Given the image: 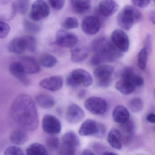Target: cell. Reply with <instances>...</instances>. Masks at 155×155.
Masks as SVG:
<instances>
[{"mask_svg": "<svg viewBox=\"0 0 155 155\" xmlns=\"http://www.w3.org/2000/svg\"><path fill=\"white\" fill-rule=\"evenodd\" d=\"M49 3L53 9L60 10L63 8L65 4L64 0H51L49 1Z\"/></svg>", "mask_w": 155, "mask_h": 155, "instance_id": "42", "label": "cell"}, {"mask_svg": "<svg viewBox=\"0 0 155 155\" xmlns=\"http://www.w3.org/2000/svg\"><path fill=\"white\" fill-rule=\"evenodd\" d=\"M107 141L110 145L116 150H120L123 147V135L121 131L113 129L108 133Z\"/></svg>", "mask_w": 155, "mask_h": 155, "instance_id": "20", "label": "cell"}, {"mask_svg": "<svg viewBox=\"0 0 155 155\" xmlns=\"http://www.w3.org/2000/svg\"><path fill=\"white\" fill-rule=\"evenodd\" d=\"M11 27L7 23L0 21V39L5 38L9 34Z\"/></svg>", "mask_w": 155, "mask_h": 155, "instance_id": "39", "label": "cell"}, {"mask_svg": "<svg viewBox=\"0 0 155 155\" xmlns=\"http://www.w3.org/2000/svg\"></svg>", "mask_w": 155, "mask_h": 155, "instance_id": "52", "label": "cell"}, {"mask_svg": "<svg viewBox=\"0 0 155 155\" xmlns=\"http://www.w3.org/2000/svg\"><path fill=\"white\" fill-rule=\"evenodd\" d=\"M107 132V127L106 126L102 123H98V128L97 133L95 136L97 138H103Z\"/></svg>", "mask_w": 155, "mask_h": 155, "instance_id": "43", "label": "cell"}, {"mask_svg": "<svg viewBox=\"0 0 155 155\" xmlns=\"http://www.w3.org/2000/svg\"><path fill=\"white\" fill-rule=\"evenodd\" d=\"M82 155H96L93 152L88 149H85L83 151Z\"/></svg>", "mask_w": 155, "mask_h": 155, "instance_id": "47", "label": "cell"}, {"mask_svg": "<svg viewBox=\"0 0 155 155\" xmlns=\"http://www.w3.org/2000/svg\"><path fill=\"white\" fill-rule=\"evenodd\" d=\"M154 2L155 3V1H154Z\"/></svg>", "mask_w": 155, "mask_h": 155, "instance_id": "51", "label": "cell"}, {"mask_svg": "<svg viewBox=\"0 0 155 155\" xmlns=\"http://www.w3.org/2000/svg\"><path fill=\"white\" fill-rule=\"evenodd\" d=\"M119 5L114 1H102L99 3L98 11L104 17H109L116 12Z\"/></svg>", "mask_w": 155, "mask_h": 155, "instance_id": "19", "label": "cell"}, {"mask_svg": "<svg viewBox=\"0 0 155 155\" xmlns=\"http://www.w3.org/2000/svg\"><path fill=\"white\" fill-rule=\"evenodd\" d=\"M50 14V8L46 2L42 0L35 1L32 5L30 17L33 21H41Z\"/></svg>", "mask_w": 155, "mask_h": 155, "instance_id": "8", "label": "cell"}, {"mask_svg": "<svg viewBox=\"0 0 155 155\" xmlns=\"http://www.w3.org/2000/svg\"><path fill=\"white\" fill-rule=\"evenodd\" d=\"M114 69L111 66L103 65L97 66L94 70V74L97 80V84L102 88L109 87L112 82V75Z\"/></svg>", "mask_w": 155, "mask_h": 155, "instance_id": "6", "label": "cell"}, {"mask_svg": "<svg viewBox=\"0 0 155 155\" xmlns=\"http://www.w3.org/2000/svg\"><path fill=\"white\" fill-rule=\"evenodd\" d=\"M154 94H155V91H154Z\"/></svg>", "mask_w": 155, "mask_h": 155, "instance_id": "50", "label": "cell"}, {"mask_svg": "<svg viewBox=\"0 0 155 155\" xmlns=\"http://www.w3.org/2000/svg\"><path fill=\"white\" fill-rule=\"evenodd\" d=\"M113 117L116 123L122 124L130 119V113L124 106L118 105L113 111Z\"/></svg>", "mask_w": 155, "mask_h": 155, "instance_id": "21", "label": "cell"}, {"mask_svg": "<svg viewBox=\"0 0 155 155\" xmlns=\"http://www.w3.org/2000/svg\"><path fill=\"white\" fill-rule=\"evenodd\" d=\"M46 144L48 147L51 149H55L59 147L60 141L58 137L55 136H51L46 140Z\"/></svg>", "mask_w": 155, "mask_h": 155, "instance_id": "38", "label": "cell"}, {"mask_svg": "<svg viewBox=\"0 0 155 155\" xmlns=\"http://www.w3.org/2000/svg\"><path fill=\"white\" fill-rule=\"evenodd\" d=\"M149 17L150 21L155 25V11H152L150 13Z\"/></svg>", "mask_w": 155, "mask_h": 155, "instance_id": "46", "label": "cell"}, {"mask_svg": "<svg viewBox=\"0 0 155 155\" xmlns=\"http://www.w3.org/2000/svg\"><path fill=\"white\" fill-rule=\"evenodd\" d=\"M121 129L123 133V142L126 143H128L131 142L134 136L135 130V124L134 121L129 119L128 121L122 124Z\"/></svg>", "mask_w": 155, "mask_h": 155, "instance_id": "23", "label": "cell"}, {"mask_svg": "<svg viewBox=\"0 0 155 155\" xmlns=\"http://www.w3.org/2000/svg\"><path fill=\"white\" fill-rule=\"evenodd\" d=\"M84 117V113L83 109L78 105L72 103L67 108L66 118L70 123L76 124L83 120Z\"/></svg>", "mask_w": 155, "mask_h": 155, "instance_id": "14", "label": "cell"}, {"mask_svg": "<svg viewBox=\"0 0 155 155\" xmlns=\"http://www.w3.org/2000/svg\"><path fill=\"white\" fill-rule=\"evenodd\" d=\"M8 50L11 52L17 54L23 53L26 50L24 41L21 37H15L10 42Z\"/></svg>", "mask_w": 155, "mask_h": 155, "instance_id": "25", "label": "cell"}, {"mask_svg": "<svg viewBox=\"0 0 155 155\" xmlns=\"http://www.w3.org/2000/svg\"><path fill=\"white\" fill-rule=\"evenodd\" d=\"M148 55V52L144 48H142L138 53L137 64L139 69L142 71H144L146 68Z\"/></svg>", "mask_w": 155, "mask_h": 155, "instance_id": "32", "label": "cell"}, {"mask_svg": "<svg viewBox=\"0 0 155 155\" xmlns=\"http://www.w3.org/2000/svg\"><path fill=\"white\" fill-rule=\"evenodd\" d=\"M9 71L12 75L25 85H28L30 81L26 76L21 64L19 62L12 63L9 66Z\"/></svg>", "mask_w": 155, "mask_h": 155, "instance_id": "16", "label": "cell"}, {"mask_svg": "<svg viewBox=\"0 0 155 155\" xmlns=\"http://www.w3.org/2000/svg\"><path fill=\"white\" fill-rule=\"evenodd\" d=\"M66 83L70 87H88L92 85L93 78L89 72L83 69H76L69 74Z\"/></svg>", "mask_w": 155, "mask_h": 155, "instance_id": "5", "label": "cell"}, {"mask_svg": "<svg viewBox=\"0 0 155 155\" xmlns=\"http://www.w3.org/2000/svg\"><path fill=\"white\" fill-rule=\"evenodd\" d=\"M15 13L24 15L29 9V2L28 1H17L14 2Z\"/></svg>", "mask_w": 155, "mask_h": 155, "instance_id": "33", "label": "cell"}, {"mask_svg": "<svg viewBox=\"0 0 155 155\" xmlns=\"http://www.w3.org/2000/svg\"><path fill=\"white\" fill-rule=\"evenodd\" d=\"M61 143L77 148L80 144L79 137L72 131L65 133L61 138Z\"/></svg>", "mask_w": 155, "mask_h": 155, "instance_id": "27", "label": "cell"}, {"mask_svg": "<svg viewBox=\"0 0 155 155\" xmlns=\"http://www.w3.org/2000/svg\"><path fill=\"white\" fill-rule=\"evenodd\" d=\"M21 64L26 74H33L38 73L40 71L39 63L35 58L31 56L21 57L18 61Z\"/></svg>", "mask_w": 155, "mask_h": 155, "instance_id": "15", "label": "cell"}, {"mask_svg": "<svg viewBox=\"0 0 155 155\" xmlns=\"http://www.w3.org/2000/svg\"><path fill=\"white\" fill-rule=\"evenodd\" d=\"M128 105L129 109L132 112L139 113L143 109V101L140 97H134L129 101Z\"/></svg>", "mask_w": 155, "mask_h": 155, "instance_id": "31", "label": "cell"}, {"mask_svg": "<svg viewBox=\"0 0 155 155\" xmlns=\"http://www.w3.org/2000/svg\"><path fill=\"white\" fill-rule=\"evenodd\" d=\"M142 18V14L136 7L132 5L124 6L118 13L117 22L124 30H129Z\"/></svg>", "mask_w": 155, "mask_h": 155, "instance_id": "3", "label": "cell"}, {"mask_svg": "<svg viewBox=\"0 0 155 155\" xmlns=\"http://www.w3.org/2000/svg\"><path fill=\"white\" fill-rule=\"evenodd\" d=\"M14 122L26 131H35L39 124L38 113L34 101L30 96L20 95L14 100L11 108Z\"/></svg>", "mask_w": 155, "mask_h": 155, "instance_id": "1", "label": "cell"}, {"mask_svg": "<svg viewBox=\"0 0 155 155\" xmlns=\"http://www.w3.org/2000/svg\"><path fill=\"white\" fill-rule=\"evenodd\" d=\"M143 48L145 49L148 53H151L152 49V36L149 33L147 34L143 42Z\"/></svg>", "mask_w": 155, "mask_h": 155, "instance_id": "41", "label": "cell"}, {"mask_svg": "<svg viewBox=\"0 0 155 155\" xmlns=\"http://www.w3.org/2000/svg\"><path fill=\"white\" fill-rule=\"evenodd\" d=\"M42 127L44 132L46 134L54 135L60 133L62 126L57 117L51 115L46 114L43 118Z\"/></svg>", "mask_w": 155, "mask_h": 155, "instance_id": "10", "label": "cell"}, {"mask_svg": "<svg viewBox=\"0 0 155 155\" xmlns=\"http://www.w3.org/2000/svg\"><path fill=\"white\" fill-rule=\"evenodd\" d=\"M26 155H48L47 150L42 145L34 143L28 147L26 151Z\"/></svg>", "mask_w": 155, "mask_h": 155, "instance_id": "29", "label": "cell"}, {"mask_svg": "<svg viewBox=\"0 0 155 155\" xmlns=\"http://www.w3.org/2000/svg\"><path fill=\"white\" fill-rule=\"evenodd\" d=\"M144 84L143 79L136 74L132 67H126L121 72L120 80L116 83L115 88L121 93L129 95Z\"/></svg>", "mask_w": 155, "mask_h": 155, "instance_id": "2", "label": "cell"}, {"mask_svg": "<svg viewBox=\"0 0 155 155\" xmlns=\"http://www.w3.org/2000/svg\"><path fill=\"white\" fill-rule=\"evenodd\" d=\"M25 43L26 50L31 52H35L36 48V39L31 35H25L22 36Z\"/></svg>", "mask_w": 155, "mask_h": 155, "instance_id": "34", "label": "cell"}, {"mask_svg": "<svg viewBox=\"0 0 155 155\" xmlns=\"http://www.w3.org/2000/svg\"><path fill=\"white\" fill-rule=\"evenodd\" d=\"M71 3L72 10L78 14L86 13L91 8V2L87 0H72Z\"/></svg>", "mask_w": 155, "mask_h": 155, "instance_id": "24", "label": "cell"}, {"mask_svg": "<svg viewBox=\"0 0 155 155\" xmlns=\"http://www.w3.org/2000/svg\"><path fill=\"white\" fill-rule=\"evenodd\" d=\"M24 23L25 30L29 32L35 33L38 32L40 30L39 26L31 22L26 21L24 22Z\"/></svg>", "mask_w": 155, "mask_h": 155, "instance_id": "40", "label": "cell"}, {"mask_svg": "<svg viewBox=\"0 0 155 155\" xmlns=\"http://www.w3.org/2000/svg\"><path fill=\"white\" fill-rule=\"evenodd\" d=\"M78 21L77 18L73 16L67 17L64 21L62 26L66 29H74L78 26Z\"/></svg>", "mask_w": 155, "mask_h": 155, "instance_id": "35", "label": "cell"}, {"mask_svg": "<svg viewBox=\"0 0 155 155\" xmlns=\"http://www.w3.org/2000/svg\"><path fill=\"white\" fill-rule=\"evenodd\" d=\"M88 56V52L85 47H77L71 52V58L74 62H81L84 61Z\"/></svg>", "mask_w": 155, "mask_h": 155, "instance_id": "28", "label": "cell"}, {"mask_svg": "<svg viewBox=\"0 0 155 155\" xmlns=\"http://www.w3.org/2000/svg\"><path fill=\"white\" fill-rule=\"evenodd\" d=\"M103 155H119L115 153H112V152H106Z\"/></svg>", "mask_w": 155, "mask_h": 155, "instance_id": "49", "label": "cell"}, {"mask_svg": "<svg viewBox=\"0 0 155 155\" xmlns=\"http://www.w3.org/2000/svg\"><path fill=\"white\" fill-rule=\"evenodd\" d=\"M101 26V22L99 19L93 15L86 16L81 23L82 30L88 35H94L97 33Z\"/></svg>", "mask_w": 155, "mask_h": 155, "instance_id": "12", "label": "cell"}, {"mask_svg": "<svg viewBox=\"0 0 155 155\" xmlns=\"http://www.w3.org/2000/svg\"><path fill=\"white\" fill-rule=\"evenodd\" d=\"M133 4L135 7H139L140 8H144L147 7L150 4L151 1H138V0H133L132 2Z\"/></svg>", "mask_w": 155, "mask_h": 155, "instance_id": "44", "label": "cell"}, {"mask_svg": "<svg viewBox=\"0 0 155 155\" xmlns=\"http://www.w3.org/2000/svg\"><path fill=\"white\" fill-rule=\"evenodd\" d=\"M4 155H25V153L20 147L15 146H12L5 149Z\"/></svg>", "mask_w": 155, "mask_h": 155, "instance_id": "37", "label": "cell"}, {"mask_svg": "<svg viewBox=\"0 0 155 155\" xmlns=\"http://www.w3.org/2000/svg\"><path fill=\"white\" fill-rule=\"evenodd\" d=\"M98 128V123L92 119H87L81 124L78 130V134L81 136H94Z\"/></svg>", "mask_w": 155, "mask_h": 155, "instance_id": "18", "label": "cell"}, {"mask_svg": "<svg viewBox=\"0 0 155 155\" xmlns=\"http://www.w3.org/2000/svg\"><path fill=\"white\" fill-rule=\"evenodd\" d=\"M84 105L87 110L96 115L104 114L107 111L108 107L106 100L97 96H92L87 98Z\"/></svg>", "mask_w": 155, "mask_h": 155, "instance_id": "7", "label": "cell"}, {"mask_svg": "<svg viewBox=\"0 0 155 155\" xmlns=\"http://www.w3.org/2000/svg\"><path fill=\"white\" fill-rule=\"evenodd\" d=\"M91 50L95 54H107L111 55L118 60L123 56V53L120 52L111 40L105 37H99L92 42Z\"/></svg>", "mask_w": 155, "mask_h": 155, "instance_id": "4", "label": "cell"}, {"mask_svg": "<svg viewBox=\"0 0 155 155\" xmlns=\"http://www.w3.org/2000/svg\"><path fill=\"white\" fill-rule=\"evenodd\" d=\"M76 148L62 144L59 147V154L60 155H75Z\"/></svg>", "mask_w": 155, "mask_h": 155, "instance_id": "36", "label": "cell"}, {"mask_svg": "<svg viewBox=\"0 0 155 155\" xmlns=\"http://www.w3.org/2000/svg\"><path fill=\"white\" fill-rule=\"evenodd\" d=\"M63 83V78L62 76H54L43 79L40 82L39 85L45 90L56 92L62 88Z\"/></svg>", "mask_w": 155, "mask_h": 155, "instance_id": "13", "label": "cell"}, {"mask_svg": "<svg viewBox=\"0 0 155 155\" xmlns=\"http://www.w3.org/2000/svg\"><path fill=\"white\" fill-rule=\"evenodd\" d=\"M40 62L42 65L46 68H51L57 64L56 57L50 54L45 53L41 56Z\"/></svg>", "mask_w": 155, "mask_h": 155, "instance_id": "30", "label": "cell"}, {"mask_svg": "<svg viewBox=\"0 0 155 155\" xmlns=\"http://www.w3.org/2000/svg\"><path fill=\"white\" fill-rule=\"evenodd\" d=\"M15 14L14 2L0 1V21L11 20Z\"/></svg>", "mask_w": 155, "mask_h": 155, "instance_id": "17", "label": "cell"}, {"mask_svg": "<svg viewBox=\"0 0 155 155\" xmlns=\"http://www.w3.org/2000/svg\"><path fill=\"white\" fill-rule=\"evenodd\" d=\"M86 95V91L84 90H81L78 93V97L80 98H83Z\"/></svg>", "mask_w": 155, "mask_h": 155, "instance_id": "48", "label": "cell"}, {"mask_svg": "<svg viewBox=\"0 0 155 155\" xmlns=\"http://www.w3.org/2000/svg\"><path fill=\"white\" fill-rule=\"evenodd\" d=\"M56 43L61 47L72 48L78 42V37L76 34L64 30L57 31L55 36Z\"/></svg>", "mask_w": 155, "mask_h": 155, "instance_id": "9", "label": "cell"}, {"mask_svg": "<svg viewBox=\"0 0 155 155\" xmlns=\"http://www.w3.org/2000/svg\"><path fill=\"white\" fill-rule=\"evenodd\" d=\"M147 120L151 123L155 124V114H149L147 116Z\"/></svg>", "mask_w": 155, "mask_h": 155, "instance_id": "45", "label": "cell"}, {"mask_svg": "<svg viewBox=\"0 0 155 155\" xmlns=\"http://www.w3.org/2000/svg\"><path fill=\"white\" fill-rule=\"evenodd\" d=\"M111 41L122 53L127 52L130 46V41L127 35L123 30H115L111 34Z\"/></svg>", "mask_w": 155, "mask_h": 155, "instance_id": "11", "label": "cell"}, {"mask_svg": "<svg viewBox=\"0 0 155 155\" xmlns=\"http://www.w3.org/2000/svg\"><path fill=\"white\" fill-rule=\"evenodd\" d=\"M36 103L41 108L50 109L52 108L55 104L54 99L51 96L46 94H40L36 96Z\"/></svg>", "mask_w": 155, "mask_h": 155, "instance_id": "26", "label": "cell"}, {"mask_svg": "<svg viewBox=\"0 0 155 155\" xmlns=\"http://www.w3.org/2000/svg\"><path fill=\"white\" fill-rule=\"evenodd\" d=\"M28 139V135L26 131L21 128L14 130L10 136V142L16 145L24 144Z\"/></svg>", "mask_w": 155, "mask_h": 155, "instance_id": "22", "label": "cell"}]
</instances>
